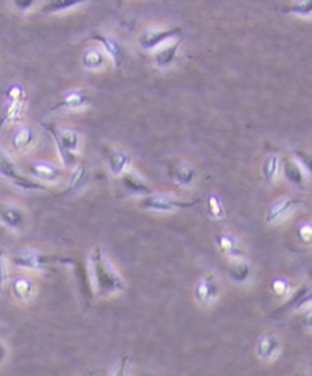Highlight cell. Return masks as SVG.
<instances>
[{"label": "cell", "mask_w": 312, "mask_h": 376, "mask_svg": "<svg viewBox=\"0 0 312 376\" xmlns=\"http://www.w3.org/2000/svg\"><path fill=\"white\" fill-rule=\"evenodd\" d=\"M10 355H11L10 344H8L3 339H0V367L5 366L8 363V359H10Z\"/></svg>", "instance_id": "35"}, {"label": "cell", "mask_w": 312, "mask_h": 376, "mask_svg": "<svg viewBox=\"0 0 312 376\" xmlns=\"http://www.w3.org/2000/svg\"><path fill=\"white\" fill-rule=\"evenodd\" d=\"M293 289L294 288L291 285V282L286 277H275L270 282V291L276 297H279V299H286Z\"/></svg>", "instance_id": "30"}, {"label": "cell", "mask_w": 312, "mask_h": 376, "mask_svg": "<svg viewBox=\"0 0 312 376\" xmlns=\"http://www.w3.org/2000/svg\"><path fill=\"white\" fill-rule=\"evenodd\" d=\"M49 135L57 145L61 162L64 166H73L78 162V154L83 146V136L80 131L72 128H57L53 125H46Z\"/></svg>", "instance_id": "3"}, {"label": "cell", "mask_w": 312, "mask_h": 376, "mask_svg": "<svg viewBox=\"0 0 312 376\" xmlns=\"http://www.w3.org/2000/svg\"><path fill=\"white\" fill-rule=\"evenodd\" d=\"M90 96L81 89H70L62 93L61 99L52 110H84L90 105Z\"/></svg>", "instance_id": "20"}, {"label": "cell", "mask_w": 312, "mask_h": 376, "mask_svg": "<svg viewBox=\"0 0 312 376\" xmlns=\"http://www.w3.org/2000/svg\"><path fill=\"white\" fill-rule=\"evenodd\" d=\"M89 270L93 291L101 299L122 294L127 289V282L122 274L114 268L112 261L108 259L105 250L96 244L90 250L89 255Z\"/></svg>", "instance_id": "1"}, {"label": "cell", "mask_w": 312, "mask_h": 376, "mask_svg": "<svg viewBox=\"0 0 312 376\" xmlns=\"http://www.w3.org/2000/svg\"><path fill=\"white\" fill-rule=\"evenodd\" d=\"M8 257L3 250H0V294L3 293V289L10 279V270H8Z\"/></svg>", "instance_id": "33"}, {"label": "cell", "mask_w": 312, "mask_h": 376, "mask_svg": "<svg viewBox=\"0 0 312 376\" xmlns=\"http://www.w3.org/2000/svg\"><path fill=\"white\" fill-rule=\"evenodd\" d=\"M107 61V55L103 49L98 48V46H87L81 53V65L85 70H90V72H99V70H103Z\"/></svg>", "instance_id": "25"}, {"label": "cell", "mask_w": 312, "mask_h": 376, "mask_svg": "<svg viewBox=\"0 0 312 376\" xmlns=\"http://www.w3.org/2000/svg\"><path fill=\"white\" fill-rule=\"evenodd\" d=\"M89 168L84 163H76L72 172H70L67 189L64 191L66 195H75L80 194L89 183Z\"/></svg>", "instance_id": "26"}, {"label": "cell", "mask_w": 312, "mask_h": 376, "mask_svg": "<svg viewBox=\"0 0 312 376\" xmlns=\"http://www.w3.org/2000/svg\"><path fill=\"white\" fill-rule=\"evenodd\" d=\"M183 44V37H178L175 40H171L169 43L163 44L162 48H159L154 53V65L160 67V69H166L169 66H173L178 51H180Z\"/></svg>", "instance_id": "22"}, {"label": "cell", "mask_w": 312, "mask_h": 376, "mask_svg": "<svg viewBox=\"0 0 312 376\" xmlns=\"http://www.w3.org/2000/svg\"><path fill=\"white\" fill-rule=\"evenodd\" d=\"M285 302L280 305V307L272 312V317H280L285 316L286 312H293V311H302L303 308H309L311 305V285L303 284L299 288L293 289L290 296L284 299Z\"/></svg>", "instance_id": "12"}, {"label": "cell", "mask_w": 312, "mask_h": 376, "mask_svg": "<svg viewBox=\"0 0 312 376\" xmlns=\"http://www.w3.org/2000/svg\"><path fill=\"white\" fill-rule=\"evenodd\" d=\"M280 171L284 172L285 178L293 186L300 187V189H303V187L306 186L309 174H306V172L302 169L300 164L295 162L293 157H288V159L282 160V163H280Z\"/></svg>", "instance_id": "24"}, {"label": "cell", "mask_w": 312, "mask_h": 376, "mask_svg": "<svg viewBox=\"0 0 312 376\" xmlns=\"http://www.w3.org/2000/svg\"><path fill=\"white\" fill-rule=\"evenodd\" d=\"M12 5L21 12H29L33 11L35 6H38V2H31V0H28V2H12Z\"/></svg>", "instance_id": "36"}, {"label": "cell", "mask_w": 312, "mask_h": 376, "mask_svg": "<svg viewBox=\"0 0 312 376\" xmlns=\"http://www.w3.org/2000/svg\"><path fill=\"white\" fill-rule=\"evenodd\" d=\"M178 37H182L180 26H150L140 33L137 42L144 51H157Z\"/></svg>", "instance_id": "8"}, {"label": "cell", "mask_w": 312, "mask_h": 376, "mask_svg": "<svg viewBox=\"0 0 312 376\" xmlns=\"http://www.w3.org/2000/svg\"><path fill=\"white\" fill-rule=\"evenodd\" d=\"M215 244L218 250L227 257V259H243V257H247L245 253V246L244 242L241 241L236 234H233L230 232H223L218 233L215 238Z\"/></svg>", "instance_id": "14"}, {"label": "cell", "mask_w": 312, "mask_h": 376, "mask_svg": "<svg viewBox=\"0 0 312 376\" xmlns=\"http://www.w3.org/2000/svg\"><path fill=\"white\" fill-rule=\"evenodd\" d=\"M0 176L6 178L8 182L14 185L15 187H19V189L21 191H28V192L48 191V186L38 183L33 178L21 176L17 166H15V163L12 162V159L6 154L5 150H2V148H0Z\"/></svg>", "instance_id": "6"}, {"label": "cell", "mask_w": 312, "mask_h": 376, "mask_svg": "<svg viewBox=\"0 0 312 376\" xmlns=\"http://www.w3.org/2000/svg\"><path fill=\"white\" fill-rule=\"evenodd\" d=\"M294 376H311V373L308 372V370H305V369H302V370H297V372H295V375Z\"/></svg>", "instance_id": "37"}, {"label": "cell", "mask_w": 312, "mask_h": 376, "mask_svg": "<svg viewBox=\"0 0 312 376\" xmlns=\"http://www.w3.org/2000/svg\"><path fill=\"white\" fill-rule=\"evenodd\" d=\"M206 209L207 215L214 221H221L227 215V210H225L224 203L218 194H209L206 197Z\"/></svg>", "instance_id": "28"}, {"label": "cell", "mask_w": 312, "mask_h": 376, "mask_svg": "<svg viewBox=\"0 0 312 376\" xmlns=\"http://www.w3.org/2000/svg\"><path fill=\"white\" fill-rule=\"evenodd\" d=\"M26 89L23 84L14 83L5 90V104L0 114V128L20 121L26 110Z\"/></svg>", "instance_id": "5"}, {"label": "cell", "mask_w": 312, "mask_h": 376, "mask_svg": "<svg viewBox=\"0 0 312 376\" xmlns=\"http://www.w3.org/2000/svg\"><path fill=\"white\" fill-rule=\"evenodd\" d=\"M130 357L127 354H123L121 359L113 367V370L108 373V376H131V364H130Z\"/></svg>", "instance_id": "32"}, {"label": "cell", "mask_w": 312, "mask_h": 376, "mask_svg": "<svg viewBox=\"0 0 312 376\" xmlns=\"http://www.w3.org/2000/svg\"><path fill=\"white\" fill-rule=\"evenodd\" d=\"M10 289L15 302L26 305L33 302L37 297L38 285L35 279L33 276H29V274H17V276H14L11 279Z\"/></svg>", "instance_id": "13"}, {"label": "cell", "mask_w": 312, "mask_h": 376, "mask_svg": "<svg viewBox=\"0 0 312 376\" xmlns=\"http://www.w3.org/2000/svg\"><path fill=\"white\" fill-rule=\"evenodd\" d=\"M201 200L193 198V200H183L178 198L173 194L166 192H153L146 197L140 198L137 206L139 209L146 210V212H155V214H173V212H180V210L192 209L197 206Z\"/></svg>", "instance_id": "4"}, {"label": "cell", "mask_w": 312, "mask_h": 376, "mask_svg": "<svg viewBox=\"0 0 312 376\" xmlns=\"http://www.w3.org/2000/svg\"><path fill=\"white\" fill-rule=\"evenodd\" d=\"M0 224L11 233H23L28 224V214L15 203H0Z\"/></svg>", "instance_id": "11"}, {"label": "cell", "mask_w": 312, "mask_h": 376, "mask_svg": "<svg viewBox=\"0 0 312 376\" xmlns=\"http://www.w3.org/2000/svg\"><path fill=\"white\" fill-rule=\"evenodd\" d=\"M90 40H95L96 43L101 44V48H103L104 53L107 55L108 60L113 61L114 67H121L125 61V51L122 48V44L116 40L114 37L107 35L103 33H92L89 35Z\"/></svg>", "instance_id": "15"}, {"label": "cell", "mask_w": 312, "mask_h": 376, "mask_svg": "<svg viewBox=\"0 0 312 376\" xmlns=\"http://www.w3.org/2000/svg\"><path fill=\"white\" fill-rule=\"evenodd\" d=\"M29 174L35 182L46 186V183H58L61 178V169L55 163L46 160H35L29 164Z\"/></svg>", "instance_id": "16"}, {"label": "cell", "mask_w": 312, "mask_h": 376, "mask_svg": "<svg viewBox=\"0 0 312 376\" xmlns=\"http://www.w3.org/2000/svg\"><path fill=\"white\" fill-rule=\"evenodd\" d=\"M253 264L250 262L247 257H243V259H230L227 265V277L238 287L247 285L248 282H252L253 279Z\"/></svg>", "instance_id": "19"}, {"label": "cell", "mask_w": 312, "mask_h": 376, "mask_svg": "<svg viewBox=\"0 0 312 376\" xmlns=\"http://www.w3.org/2000/svg\"><path fill=\"white\" fill-rule=\"evenodd\" d=\"M35 144L37 133L31 127H28V125H20L11 136V148L19 154L31 151L35 146Z\"/></svg>", "instance_id": "21"}, {"label": "cell", "mask_w": 312, "mask_h": 376, "mask_svg": "<svg viewBox=\"0 0 312 376\" xmlns=\"http://www.w3.org/2000/svg\"><path fill=\"white\" fill-rule=\"evenodd\" d=\"M10 262L15 268L25 270V271H42L49 267H66V265H73L72 257L62 256V255H52L44 253L42 250L35 248H21L17 250L12 256Z\"/></svg>", "instance_id": "2"}, {"label": "cell", "mask_w": 312, "mask_h": 376, "mask_svg": "<svg viewBox=\"0 0 312 376\" xmlns=\"http://www.w3.org/2000/svg\"><path fill=\"white\" fill-rule=\"evenodd\" d=\"M85 5L84 2H72V0H58V2H48L43 5V12L46 14H57L64 11H72L75 8Z\"/></svg>", "instance_id": "29"}, {"label": "cell", "mask_w": 312, "mask_h": 376, "mask_svg": "<svg viewBox=\"0 0 312 376\" xmlns=\"http://www.w3.org/2000/svg\"><path fill=\"white\" fill-rule=\"evenodd\" d=\"M103 151L105 155V160L114 177H121L125 171L130 169L131 157L127 151L119 150V148H113L110 145H103Z\"/></svg>", "instance_id": "18"}, {"label": "cell", "mask_w": 312, "mask_h": 376, "mask_svg": "<svg viewBox=\"0 0 312 376\" xmlns=\"http://www.w3.org/2000/svg\"><path fill=\"white\" fill-rule=\"evenodd\" d=\"M193 299L200 307L209 308L218 303L223 294V285L221 280L215 273H207L201 276L193 285Z\"/></svg>", "instance_id": "7"}, {"label": "cell", "mask_w": 312, "mask_h": 376, "mask_svg": "<svg viewBox=\"0 0 312 376\" xmlns=\"http://www.w3.org/2000/svg\"><path fill=\"white\" fill-rule=\"evenodd\" d=\"M169 174L171 178L174 180V183L182 187H189L195 183V180H197V169H195L192 163L184 160L175 162L173 166H171Z\"/></svg>", "instance_id": "23"}, {"label": "cell", "mask_w": 312, "mask_h": 376, "mask_svg": "<svg viewBox=\"0 0 312 376\" xmlns=\"http://www.w3.org/2000/svg\"><path fill=\"white\" fill-rule=\"evenodd\" d=\"M285 12L294 14L297 17H311L312 2H309V0H305V2H291L290 5H286Z\"/></svg>", "instance_id": "31"}, {"label": "cell", "mask_w": 312, "mask_h": 376, "mask_svg": "<svg viewBox=\"0 0 312 376\" xmlns=\"http://www.w3.org/2000/svg\"><path fill=\"white\" fill-rule=\"evenodd\" d=\"M312 237V224L309 221H303L299 224V238L305 242V244H309Z\"/></svg>", "instance_id": "34"}, {"label": "cell", "mask_w": 312, "mask_h": 376, "mask_svg": "<svg viewBox=\"0 0 312 376\" xmlns=\"http://www.w3.org/2000/svg\"><path fill=\"white\" fill-rule=\"evenodd\" d=\"M284 341L280 339V335L276 332H262L259 339L256 341L254 355L263 364H271L282 354Z\"/></svg>", "instance_id": "9"}, {"label": "cell", "mask_w": 312, "mask_h": 376, "mask_svg": "<svg viewBox=\"0 0 312 376\" xmlns=\"http://www.w3.org/2000/svg\"><path fill=\"white\" fill-rule=\"evenodd\" d=\"M119 178H121V185L123 187L125 194L132 195V197L144 198V197H146V195H150V194L154 192L153 187L148 185L145 180L137 174L136 171L127 169Z\"/></svg>", "instance_id": "17"}, {"label": "cell", "mask_w": 312, "mask_h": 376, "mask_svg": "<svg viewBox=\"0 0 312 376\" xmlns=\"http://www.w3.org/2000/svg\"><path fill=\"white\" fill-rule=\"evenodd\" d=\"M280 163H282V159H280V155L277 153L268 154L267 157H265L262 163V177L265 180V183L271 185L277 178L280 172Z\"/></svg>", "instance_id": "27"}, {"label": "cell", "mask_w": 312, "mask_h": 376, "mask_svg": "<svg viewBox=\"0 0 312 376\" xmlns=\"http://www.w3.org/2000/svg\"><path fill=\"white\" fill-rule=\"evenodd\" d=\"M300 206L302 201L299 198L293 197V195H284V197L275 200L267 207V212H265V223L270 225L284 223L285 219L290 218Z\"/></svg>", "instance_id": "10"}]
</instances>
